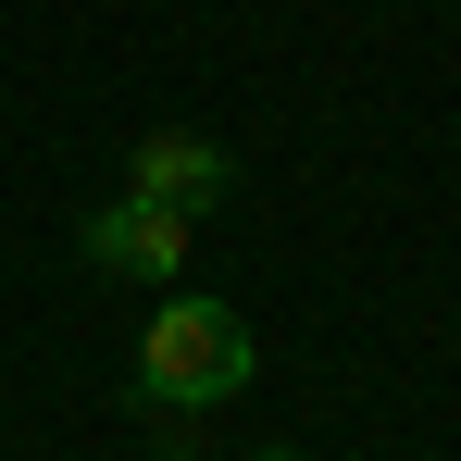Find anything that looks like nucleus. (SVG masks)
<instances>
[{
  "label": "nucleus",
  "mask_w": 461,
  "mask_h": 461,
  "mask_svg": "<svg viewBox=\"0 0 461 461\" xmlns=\"http://www.w3.org/2000/svg\"><path fill=\"white\" fill-rule=\"evenodd\" d=\"M249 324H237L225 300H162L150 337H138V399H162V411H212V399H237L249 386Z\"/></svg>",
  "instance_id": "f257e3e1"
},
{
  "label": "nucleus",
  "mask_w": 461,
  "mask_h": 461,
  "mask_svg": "<svg viewBox=\"0 0 461 461\" xmlns=\"http://www.w3.org/2000/svg\"><path fill=\"white\" fill-rule=\"evenodd\" d=\"M225 187H237V162H225V138H200V125H150V138L125 150V200H162L175 225L225 212Z\"/></svg>",
  "instance_id": "f03ea898"
},
{
  "label": "nucleus",
  "mask_w": 461,
  "mask_h": 461,
  "mask_svg": "<svg viewBox=\"0 0 461 461\" xmlns=\"http://www.w3.org/2000/svg\"><path fill=\"white\" fill-rule=\"evenodd\" d=\"M87 262L100 275H138V287H175L187 275V225L162 200H113V212H87Z\"/></svg>",
  "instance_id": "7ed1b4c3"
},
{
  "label": "nucleus",
  "mask_w": 461,
  "mask_h": 461,
  "mask_svg": "<svg viewBox=\"0 0 461 461\" xmlns=\"http://www.w3.org/2000/svg\"><path fill=\"white\" fill-rule=\"evenodd\" d=\"M249 461H300V449H249Z\"/></svg>",
  "instance_id": "20e7f679"
}]
</instances>
